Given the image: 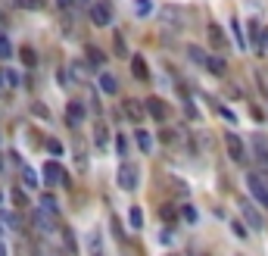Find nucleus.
<instances>
[{
    "instance_id": "f257e3e1",
    "label": "nucleus",
    "mask_w": 268,
    "mask_h": 256,
    "mask_svg": "<svg viewBox=\"0 0 268 256\" xmlns=\"http://www.w3.org/2000/svg\"><path fill=\"white\" fill-rule=\"evenodd\" d=\"M224 150H228V156H231L237 166H246V144L240 141V134L224 131Z\"/></svg>"
},
{
    "instance_id": "f03ea898",
    "label": "nucleus",
    "mask_w": 268,
    "mask_h": 256,
    "mask_svg": "<svg viewBox=\"0 0 268 256\" xmlns=\"http://www.w3.org/2000/svg\"><path fill=\"white\" fill-rule=\"evenodd\" d=\"M143 113H147L153 122H162V125H166L169 116H172V113H169V103H166L162 97H147V100H143Z\"/></svg>"
},
{
    "instance_id": "7ed1b4c3",
    "label": "nucleus",
    "mask_w": 268,
    "mask_h": 256,
    "mask_svg": "<svg viewBox=\"0 0 268 256\" xmlns=\"http://www.w3.org/2000/svg\"><path fill=\"white\" fill-rule=\"evenodd\" d=\"M246 188H250V194H253L256 203L268 206V185H265V178L259 172H246Z\"/></svg>"
},
{
    "instance_id": "20e7f679",
    "label": "nucleus",
    "mask_w": 268,
    "mask_h": 256,
    "mask_svg": "<svg viewBox=\"0 0 268 256\" xmlns=\"http://www.w3.org/2000/svg\"><path fill=\"white\" fill-rule=\"evenodd\" d=\"M91 22L97 28H109L112 25V7L106 4V0H94L91 4Z\"/></svg>"
},
{
    "instance_id": "39448f33",
    "label": "nucleus",
    "mask_w": 268,
    "mask_h": 256,
    "mask_svg": "<svg viewBox=\"0 0 268 256\" xmlns=\"http://www.w3.org/2000/svg\"><path fill=\"white\" fill-rule=\"evenodd\" d=\"M116 181H119V188H122V191H134V188H137V181H140V175H137V166H131V163H122V166H119V175H116Z\"/></svg>"
},
{
    "instance_id": "423d86ee",
    "label": "nucleus",
    "mask_w": 268,
    "mask_h": 256,
    "mask_svg": "<svg viewBox=\"0 0 268 256\" xmlns=\"http://www.w3.org/2000/svg\"><path fill=\"white\" fill-rule=\"evenodd\" d=\"M240 215L250 222V231H262L265 228V219H262V212L250 203V200H240Z\"/></svg>"
},
{
    "instance_id": "0eeeda50",
    "label": "nucleus",
    "mask_w": 268,
    "mask_h": 256,
    "mask_svg": "<svg viewBox=\"0 0 268 256\" xmlns=\"http://www.w3.org/2000/svg\"><path fill=\"white\" fill-rule=\"evenodd\" d=\"M44 185H47V188H53V185H69V175H66V169H63L59 163H47V166H44Z\"/></svg>"
},
{
    "instance_id": "6e6552de",
    "label": "nucleus",
    "mask_w": 268,
    "mask_h": 256,
    "mask_svg": "<svg viewBox=\"0 0 268 256\" xmlns=\"http://www.w3.org/2000/svg\"><path fill=\"white\" fill-rule=\"evenodd\" d=\"M122 113H125V119L134 122V125H140L143 116H147V113H143V103L134 100V97H125V100H122Z\"/></svg>"
},
{
    "instance_id": "1a4fd4ad",
    "label": "nucleus",
    "mask_w": 268,
    "mask_h": 256,
    "mask_svg": "<svg viewBox=\"0 0 268 256\" xmlns=\"http://www.w3.org/2000/svg\"><path fill=\"white\" fill-rule=\"evenodd\" d=\"M206 38H209V47H212V50H218V53L228 47V41H224V31H221V25H218V22H212V25L206 28Z\"/></svg>"
},
{
    "instance_id": "9d476101",
    "label": "nucleus",
    "mask_w": 268,
    "mask_h": 256,
    "mask_svg": "<svg viewBox=\"0 0 268 256\" xmlns=\"http://www.w3.org/2000/svg\"><path fill=\"white\" fill-rule=\"evenodd\" d=\"M131 75H134L137 82H147V78H150V66H147V60H143L140 53L131 56Z\"/></svg>"
},
{
    "instance_id": "9b49d317",
    "label": "nucleus",
    "mask_w": 268,
    "mask_h": 256,
    "mask_svg": "<svg viewBox=\"0 0 268 256\" xmlns=\"http://www.w3.org/2000/svg\"><path fill=\"white\" fill-rule=\"evenodd\" d=\"M66 119H69V125H81V122H85V103L72 100V103L66 106Z\"/></svg>"
},
{
    "instance_id": "f8f14e48",
    "label": "nucleus",
    "mask_w": 268,
    "mask_h": 256,
    "mask_svg": "<svg viewBox=\"0 0 268 256\" xmlns=\"http://www.w3.org/2000/svg\"><path fill=\"white\" fill-rule=\"evenodd\" d=\"M34 225H37V231H53V212L34 209Z\"/></svg>"
},
{
    "instance_id": "ddd939ff",
    "label": "nucleus",
    "mask_w": 268,
    "mask_h": 256,
    "mask_svg": "<svg viewBox=\"0 0 268 256\" xmlns=\"http://www.w3.org/2000/svg\"><path fill=\"white\" fill-rule=\"evenodd\" d=\"M206 72H212V75H224V72H228V63H224V56H206V66H203Z\"/></svg>"
},
{
    "instance_id": "4468645a",
    "label": "nucleus",
    "mask_w": 268,
    "mask_h": 256,
    "mask_svg": "<svg viewBox=\"0 0 268 256\" xmlns=\"http://www.w3.org/2000/svg\"><path fill=\"white\" fill-rule=\"evenodd\" d=\"M100 91L103 94H119V82H116V75H109V72H100Z\"/></svg>"
},
{
    "instance_id": "2eb2a0df",
    "label": "nucleus",
    "mask_w": 268,
    "mask_h": 256,
    "mask_svg": "<svg viewBox=\"0 0 268 256\" xmlns=\"http://www.w3.org/2000/svg\"><path fill=\"white\" fill-rule=\"evenodd\" d=\"M134 144H137V150L150 153V150H153V134L143 131V128H137V131H134Z\"/></svg>"
},
{
    "instance_id": "dca6fc26",
    "label": "nucleus",
    "mask_w": 268,
    "mask_h": 256,
    "mask_svg": "<svg viewBox=\"0 0 268 256\" xmlns=\"http://www.w3.org/2000/svg\"><path fill=\"white\" fill-rule=\"evenodd\" d=\"M94 144H97L100 150L109 144V128H106V122H97V128H94Z\"/></svg>"
},
{
    "instance_id": "f3484780",
    "label": "nucleus",
    "mask_w": 268,
    "mask_h": 256,
    "mask_svg": "<svg viewBox=\"0 0 268 256\" xmlns=\"http://www.w3.org/2000/svg\"><path fill=\"white\" fill-rule=\"evenodd\" d=\"M187 56H190V63H197V66H206V56H209V53H206L203 47H197V44H194V47H187Z\"/></svg>"
},
{
    "instance_id": "a211bd4d",
    "label": "nucleus",
    "mask_w": 268,
    "mask_h": 256,
    "mask_svg": "<svg viewBox=\"0 0 268 256\" xmlns=\"http://www.w3.org/2000/svg\"><path fill=\"white\" fill-rule=\"evenodd\" d=\"M128 225L131 228H143V209L140 206H131L128 209Z\"/></svg>"
},
{
    "instance_id": "6ab92c4d",
    "label": "nucleus",
    "mask_w": 268,
    "mask_h": 256,
    "mask_svg": "<svg viewBox=\"0 0 268 256\" xmlns=\"http://www.w3.org/2000/svg\"><path fill=\"white\" fill-rule=\"evenodd\" d=\"M231 31H234V41H237V47H240V50H246V34H243V25H240L237 19H231Z\"/></svg>"
},
{
    "instance_id": "aec40b11",
    "label": "nucleus",
    "mask_w": 268,
    "mask_h": 256,
    "mask_svg": "<svg viewBox=\"0 0 268 256\" xmlns=\"http://www.w3.org/2000/svg\"><path fill=\"white\" fill-rule=\"evenodd\" d=\"M246 28H250V38H253V50H259V41H262V28H259V22H256V19H250V22H246Z\"/></svg>"
},
{
    "instance_id": "412c9836",
    "label": "nucleus",
    "mask_w": 268,
    "mask_h": 256,
    "mask_svg": "<svg viewBox=\"0 0 268 256\" xmlns=\"http://www.w3.org/2000/svg\"><path fill=\"white\" fill-rule=\"evenodd\" d=\"M256 163H259V169L268 175V147H265V144H259V147H256Z\"/></svg>"
},
{
    "instance_id": "4be33fe9",
    "label": "nucleus",
    "mask_w": 268,
    "mask_h": 256,
    "mask_svg": "<svg viewBox=\"0 0 268 256\" xmlns=\"http://www.w3.org/2000/svg\"><path fill=\"white\" fill-rule=\"evenodd\" d=\"M88 63H91V66H103V63H106V53L91 44V47H88Z\"/></svg>"
},
{
    "instance_id": "5701e85b",
    "label": "nucleus",
    "mask_w": 268,
    "mask_h": 256,
    "mask_svg": "<svg viewBox=\"0 0 268 256\" xmlns=\"http://www.w3.org/2000/svg\"><path fill=\"white\" fill-rule=\"evenodd\" d=\"M10 56H13V44L7 34H0V60H10Z\"/></svg>"
},
{
    "instance_id": "b1692460",
    "label": "nucleus",
    "mask_w": 268,
    "mask_h": 256,
    "mask_svg": "<svg viewBox=\"0 0 268 256\" xmlns=\"http://www.w3.org/2000/svg\"><path fill=\"white\" fill-rule=\"evenodd\" d=\"M0 222H4L7 228H19L22 222H19V215L16 212H0Z\"/></svg>"
},
{
    "instance_id": "393cba45",
    "label": "nucleus",
    "mask_w": 268,
    "mask_h": 256,
    "mask_svg": "<svg viewBox=\"0 0 268 256\" xmlns=\"http://www.w3.org/2000/svg\"><path fill=\"white\" fill-rule=\"evenodd\" d=\"M41 209H47V212H53V215H59V206H56V200H53L50 194H44V197H41Z\"/></svg>"
},
{
    "instance_id": "a878e982",
    "label": "nucleus",
    "mask_w": 268,
    "mask_h": 256,
    "mask_svg": "<svg viewBox=\"0 0 268 256\" xmlns=\"http://www.w3.org/2000/svg\"><path fill=\"white\" fill-rule=\"evenodd\" d=\"M22 181H25V188H34V185H37V175H34V169L22 166Z\"/></svg>"
},
{
    "instance_id": "bb28decb",
    "label": "nucleus",
    "mask_w": 268,
    "mask_h": 256,
    "mask_svg": "<svg viewBox=\"0 0 268 256\" xmlns=\"http://www.w3.org/2000/svg\"><path fill=\"white\" fill-rule=\"evenodd\" d=\"M181 219H184V222H197V206L184 203V206H181Z\"/></svg>"
},
{
    "instance_id": "cd10ccee",
    "label": "nucleus",
    "mask_w": 268,
    "mask_h": 256,
    "mask_svg": "<svg viewBox=\"0 0 268 256\" xmlns=\"http://www.w3.org/2000/svg\"><path fill=\"white\" fill-rule=\"evenodd\" d=\"M134 13L147 16V13H153V4H150V0H134Z\"/></svg>"
},
{
    "instance_id": "c85d7f7f",
    "label": "nucleus",
    "mask_w": 268,
    "mask_h": 256,
    "mask_svg": "<svg viewBox=\"0 0 268 256\" xmlns=\"http://www.w3.org/2000/svg\"><path fill=\"white\" fill-rule=\"evenodd\" d=\"M4 85L16 88V85H19V72H13V69H4Z\"/></svg>"
},
{
    "instance_id": "c756f323",
    "label": "nucleus",
    "mask_w": 268,
    "mask_h": 256,
    "mask_svg": "<svg viewBox=\"0 0 268 256\" xmlns=\"http://www.w3.org/2000/svg\"><path fill=\"white\" fill-rule=\"evenodd\" d=\"M116 150H119V156H125L131 147H128V137L125 134H116Z\"/></svg>"
},
{
    "instance_id": "7c9ffc66",
    "label": "nucleus",
    "mask_w": 268,
    "mask_h": 256,
    "mask_svg": "<svg viewBox=\"0 0 268 256\" xmlns=\"http://www.w3.org/2000/svg\"><path fill=\"white\" fill-rule=\"evenodd\" d=\"M22 63H25V66H34V63H37V53H34L31 47H22Z\"/></svg>"
},
{
    "instance_id": "2f4dec72",
    "label": "nucleus",
    "mask_w": 268,
    "mask_h": 256,
    "mask_svg": "<svg viewBox=\"0 0 268 256\" xmlns=\"http://www.w3.org/2000/svg\"><path fill=\"white\" fill-rule=\"evenodd\" d=\"M47 150H50L53 156H63V150H66V147H63V144H59L56 137H50V141H47Z\"/></svg>"
},
{
    "instance_id": "473e14b6",
    "label": "nucleus",
    "mask_w": 268,
    "mask_h": 256,
    "mask_svg": "<svg viewBox=\"0 0 268 256\" xmlns=\"http://www.w3.org/2000/svg\"><path fill=\"white\" fill-rule=\"evenodd\" d=\"M259 56H268V28H262V41H259Z\"/></svg>"
},
{
    "instance_id": "72a5a7b5",
    "label": "nucleus",
    "mask_w": 268,
    "mask_h": 256,
    "mask_svg": "<svg viewBox=\"0 0 268 256\" xmlns=\"http://www.w3.org/2000/svg\"><path fill=\"white\" fill-rule=\"evenodd\" d=\"M112 44H116V53H119V56H125V53H128V47H125V38H122V34H116V38H112Z\"/></svg>"
},
{
    "instance_id": "f704fd0d",
    "label": "nucleus",
    "mask_w": 268,
    "mask_h": 256,
    "mask_svg": "<svg viewBox=\"0 0 268 256\" xmlns=\"http://www.w3.org/2000/svg\"><path fill=\"white\" fill-rule=\"evenodd\" d=\"M13 200H16V206H25V203H28V197H25V191H22V188H16V191H13Z\"/></svg>"
},
{
    "instance_id": "c9c22d12",
    "label": "nucleus",
    "mask_w": 268,
    "mask_h": 256,
    "mask_svg": "<svg viewBox=\"0 0 268 256\" xmlns=\"http://www.w3.org/2000/svg\"><path fill=\"white\" fill-rule=\"evenodd\" d=\"M218 113H221V116H224L228 122H237V119H234V113H231V109H228V106H221V103H218Z\"/></svg>"
},
{
    "instance_id": "e433bc0d",
    "label": "nucleus",
    "mask_w": 268,
    "mask_h": 256,
    "mask_svg": "<svg viewBox=\"0 0 268 256\" xmlns=\"http://www.w3.org/2000/svg\"><path fill=\"white\" fill-rule=\"evenodd\" d=\"M231 228H234V234H237V238H246V225H240V222H231Z\"/></svg>"
},
{
    "instance_id": "4c0bfd02",
    "label": "nucleus",
    "mask_w": 268,
    "mask_h": 256,
    "mask_svg": "<svg viewBox=\"0 0 268 256\" xmlns=\"http://www.w3.org/2000/svg\"><path fill=\"white\" fill-rule=\"evenodd\" d=\"M162 219H166V222L172 225V222H175V209H169V206H162Z\"/></svg>"
},
{
    "instance_id": "58836bf2",
    "label": "nucleus",
    "mask_w": 268,
    "mask_h": 256,
    "mask_svg": "<svg viewBox=\"0 0 268 256\" xmlns=\"http://www.w3.org/2000/svg\"><path fill=\"white\" fill-rule=\"evenodd\" d=\"M72 4H75V0H56V7H59V10H69Z\"/></svg>"
},
{
    "instance_id": "ea45409f",
    "label": "nucleus",
    "mask_w": 268,
    "mask_h": 256,
    "mask_svg": "<svg viewBox=\"0 0 268 256\" xmlns=\"http://www.w3.org/2000/svg\"><path fill=\"white\" fill-rule=\"evenodd\" d=\"M259 85H262V78H259ZM262 91H265V100H268V88L265 85H262Z\"/></svg>"
},
{
    "instance_id": "a19ab883",
    "label": "nucleus",
    "mask_w": 268,
    "mask_h": 256,
    "mask_svg": "<svg viewBox=\"0 0 268 256\" xmlns=\"http://www.w3.org/2000/svg\"><path fill=\"white\" fill-rule=\"evenodd\" d=\"M0 256H7V247H4V244H0Z\"/></svg>"
},
{
    "instance_id": "79ce46f5",
    "label": "nucleus",
    "mask_w": 268,
    "mask_h": 256,
    "mask_svg": "<svg viewBox=\"0 0 268 256\" xmlns=\"http://www.w3.org/2000/svg\"><path fill=\"white\" fill-rule=\"evenodd\" d=\"M0 85H4V69H0Z\"/></svg>"
},
{
    "instance_id": "37998d69",
    "label": "nucleus",
    "mask_w": 268,
    "mask_h": 256,
    "mask_svg": "<svg viewBox=\"0 0 268 256\" xmlns=\"http://www.w3.org/2000/svg\"><path fill=\"white\" fill-rule=\"evenodd\" d=\"M75 4H81V7H85V4H88V0H75Z\"/></svg>"
},
{
    "instance_id": "c03bdc74",
    "label": "nucleus",
    "mask_w": 268,
    "mask_h": 256,
    "mask_svg": "<svg viewBox=\"0 0 268 256\" xmlns=\"http://www.w3.org/2000/svg\"><path fill=\"white\" fill-rule=\"evenodd\" d=\"M0 172H4V160H0Z\"/></svg>"
},
{
    "instance_id": "a18cd8bd",
    "label": "nucleus",
    "mask_w": 268,
    "mask_h": 256,
    "mask_svg": "<svg viewBox=\"0 0 268 256\" xmlns=\"http://www.w3.org/2000/svg\"><path fill=\"white\" fill-rule=\"evenodd\" d=\"M0 231H4V228H0Z\"/></svg>"
},
{
    "instance_id": "49530a36",
    "label": "nucleus",
    "mask_w": 268,
    "mask_h": 256,
    "mask_svg": "<svg viewBox=\"0 0 268 256\" xmlns=\"http://www.w3.org/2000/svg\"><path fill=\"white\" fill-rule=\"evenodd\" d=\"M0 200H4V197H0Z\"/></svg>"
}]
</instances>
